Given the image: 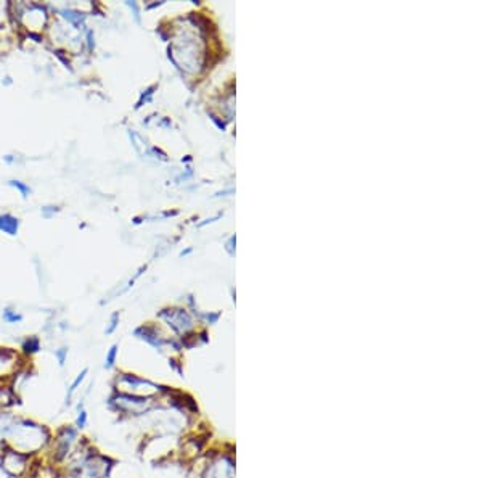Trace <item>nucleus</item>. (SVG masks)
Here are the masks:
<instances>
[{"instance_id":"20","label":"nucleus","mask_w":482,"mask_h":478,"mask_svg":"<svg viewBox=\"0 0 482 478\" xmlns=\"http://www.w3.org/2000/svg\"><path fill=\"white\" fill-rule=\"evenodd\" d=\"M106 478H111V475H109V477H106Z\"/></svg>"},{"instance_id":"16","label":"nucleus","mask_w":482,"mask_h":478,"mask_svg":"<svg viewBox=\"0 0 482 478\" xmlns=\"http://www.w3.org/2000/svg\"><path fill=\"white\" fill-rule=\"evenodd\" d=\"M118 324H119V312H114V314H113L111 317H109V326L106 327V330H105V333H106V335L114 333L116 327H118Z\"/></svg>"},{"instance_id":"9","label":"nucleus","mask_w":482,"mask_h":478,"mask_svg":"<svg viewBox=\"0 0 482 478\" xmlns=\"http://www.w3.org/2000/svg\"><path fill=\"white\" fill-rule=\"evenodd\" d=\"M88 422H90V417H88V411L85 408V399L81 398L76 404V415H74L73 425L79 432H84L85 428L88 427Z\"/></svg>"},{"instance_id":"2","label":"nucleus","mask_w":482,"mask_h":478,"mask_svg":"<svg viewBox=\"0 0 482 478\" xmlns=\"http://www.w3.org/2000/svg\"><path fill=\"white\" fill-rule=\"evenodd\" d=\"M82 432H79L73 424H64L60 425L53 430L52 439H50L45 453L42 456L45 457L50 464L62 467L63 462L69 457L76 446L82 439Z\"/></svg>"},{"instance_id":"5","label":"nucleus","mask_w":482,"mask_h":478,"mask_svg":"<svg viewBox=\"0 0 482 478\" xmlns=\"http://www.w3.org/2000/svg\"><path fill=\"white\" fill-rule=\"evenodd\" d=\"M109 409L119 415L126 417H135L142 415L151 409V398H137V396H129V394H121V393H113L108 399Z\"/></svg>"},{"instance_id":"14","label":"nucleus","mask_w":482,"mask_h":478,"mask_svg":"<svg viewBox=\"0 0 482 478\" xmlns=\"http://www.w3.org/2000/svg\"><path fill=\"white\" fill-rule=\"evenodd\" d=\"M68 354H69V351H68V348H64V346L55 349V359H57L60 367H64L66 361H68Z\"/></svg>"},{"instance_id":"13","label":"nucleus","mask_w":482,"mask_h":478,"mask_svg":"<svg viewBox=\"0 0 482 478\" xmlns=\"http://www.w3.org/2000/svg\"><path fill=\"white\" fill-rule=\"evenodd\" d=\"M2 319H3V322H7V324H18L23 321V316H21L20 312L7 307V309H3V312H2Z\"/></svg>"},{"instance_id":"7","label":"nucleus","mask_w":482,"mask_h":478,"mask_svg":"<svg viewBox=\"0 0 482 478\" xmlns=\"http://www.w3.org/2000/svg\"><path fill=\"white\" fill-rule=\"evenodd\" d=\"M16 361L18 353L10 348H0V380H12L15 373L21 370Z\"/></svg>"},{"instance_id":"18","label":"nucleus","mask_w":482,"mask_h":478,"mask_svg":"<svg viewBox=\"0 0 482 478\" xmlns=\"http://www.w3.org/2000/svg\"><path fill=\"white\" fill-rule=\"evenodd\" d=\"M64 18H69V21H73V23H79V21L84 20V16H81L79 13H74V12H64Z\"/></svg>"},{"instance_id":"11","label":"nucleus","mask_w":482,"mask_h":478,"mask_svg":"<svg viewBox=\"0 0 482 478\" xmlns=\"http://www.w3.org/2000/svg\"><path fill=\"white\" fill-rule=\"evenodd\" d=\"M20 221L18 217L12 216V214H2L0 216V230H3L8 235H16L18 234Z\"/></svg>"},{"instance_id":"10","label":"nucleus","mask_w":482,"mask_h":478,"mask_svg":"<svg viewBox=\"0 0 482 478\" xmlns=\"http://www.w3.org/2000/svg\"><path fill=\"white\" fill-rule=\"evenodd\" d=\"M42 348V343H41V338L39 337H27L23 340V343H21V353H23L24 358H31V356H34L37 354L39 351H41Z\"/></svg>"},{"instance_id":"4","label":"nucleus","mask_w":482,"mask_h":478,"mask_svg":"<svg viewBox=\"0 0 482 478\" xmlns=\"http://www.w3.org/2000/svg\"><path fill=\"white\" fill-rule=\"evenodd\" d=\"M31 456H26L16 449L0 443V469L12 478H23L32 464Z\"/></svg>"},{"instance_id":"19","label":"nucleus","mask_w":482,"mask_h":478,"mask_svg":"<svg viewBox=\"0 0 482 478\" xmlns=\"http://www.w3.org/2000/svg\"><path fill=\"white\" fill-rule=\"evenodd\" d=\"M87 42H88V48H90V50H93V47H95V42H93V32L92 31H87Z\"/></svg>"},{"instance_id":"15","label":"nucleus","mask_w":482,"mask_h":478,"mask_svg":"<svg viewBox=\"0 0 482 478\" xmlns=\"http://www.w3.org/2000/svg\"><path fill=\"white\" fill-rule=\"evenodd\" d=\"M8 184L12 187H15V189H18L21 192V195H23V198H27V195L31 194L29 185H26L24 182H21V180H10Z\"/></svg>"},{"instance_id":"8","label":"nucleus","mask_w":482,"mask_h":478,"mask_svg":"<svg viewBox=\"0 0 482 478\" xmlns=\"http://www.w3.org/2000/svg\"><path fill=\"white\" fill-rule=\"evenodd\" d=\"M88 372H90V369H88V367H84V369H82L73 378V382L68 385V388H66V394H64V408H71V406L74 404V398L77 396V393L82 390V387H84V383H85L87 377H88Z\"/></svg>"},{"instance_id":"3","label":"nucleus","mask_w":482,"mask_h":478,"mask_svg":"<svg viewBox=\"0 0 482 478\" xmlns=\"http://www.w3.org/2000/svg\"><path fill=\"white\" fill-rule=\"evenodd\" d=\"M113 393L129 394L137 398H153L159 393L158 385L134 373L119 372L113 378Z\"/></svg>"},{"instance_id":"17","label":"nucleus","mask_w":482,"mask_h":478,"mask_svg":"<svg viewBox=\"0 0 482 478\" xmlns=\"http://www.w3.org/2000/svg\"><path fill=\"white\" fill-rule=\"evenodd\" d=\"M58 478H82L79 472H73V470H62L60 472Z\"/></svg>"},{"instance_id":"1","label":"nucleus","mask_w":482,"mask_h":478,"mask_svg":"<svg viewBox=\"0 0 482 478\" xmlns=\"http://www.w3.org/2000/svg\"><path fill=\"white\" fill-rule=\"evenodd\" d=\"M53 430L32 417L15 414L12 424L0 438V443L16 449L31 457L45 453Z\"/></svg>"},{"instance_id":"12","label":"nucleus","mask_w":482,"mask_h":478,"mask_svg":"<svg viewBox=\"0 0 482 478\" xmlns=\"http://www.w3.org/2000/svg\"><path fill=\"white\" fill-rule=\"evenodd\" d=\"M118 353H119L118 345H113L111 348L106 351V358H105V364H103V367L106 370H111L113 367L116 366V361H118Z\"/></svg>"},{"instance_id":"6","label":"nucleus","mask_w":482,"mask_h":478,"mask_svg":"<svg viewBox=\"0 0 482 478\" xmlns=\"http://www.w3.org/2000/svg\"><path fill=\"white\" fill-rule=\"evenodd\" d=\"M114 469V459L95 449L77 472L82 478H106Z\"/></svg>"}]
</instances>
